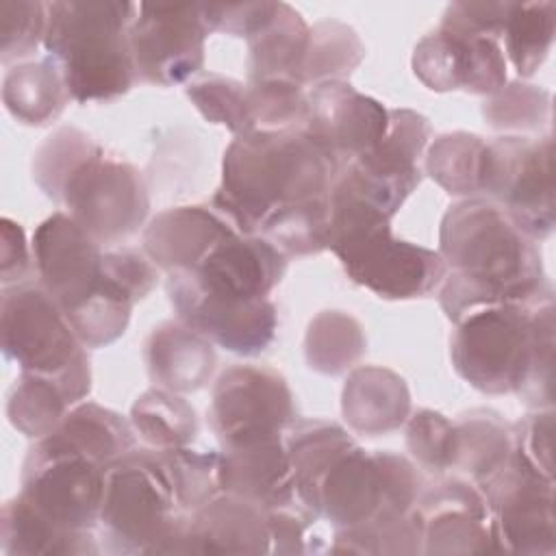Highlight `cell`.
<instances>
[{"instance_id":"obj_1","label":"cell","mask_w":556,"mask_h":556,"mask_svg":"<svg viewBox=\"0 0 556 556\" xmlns=\"http://www.w3.org/2000/svg\"><path fill=\"white\" fill-rule=\"evenodd\" d=\"M337 169L302 128L235 137L211 198L237 232L274 243L287 258L328 250Z\"/></svg>"},{"instance_id":"obj_2","label":"cell","mask_w":556,"mask_h":556,"mask_svg":"<svg viewBox=\"0 0 556 556\" xmlns=\"http://www.w3.org/2000/svg\"><path fill=\"white\" fill-rule=\"evenodd\" d=\"M437 252L447 265L439 304L452 324L486 306L554 298L536 241L486 198L458 200L443 213Z\"/></svg>"},{"instance_id":"obj_3","label":"cell","mask_w":556,"mask_h":556,"mask_svg":"<svg viewBox=\"0 0 556 556\" xmlns=\"http://www.w3.org/2000/svg\"><path fill=\"white\" fill-rule=\"evenodd\" d=\"M46 4L43 50L63 72L70 98L87 104L128 93L137 83L128 30L139 4L122 0H52Z\"/></svg>"},{"instance_id":"obj_4","label":"cell","mask_w":556,"mask_h":556,"mask_svg":"<svg viewBox=\"0 0 556 556\" xmlns=\"http://www.w3.org/2000/svg\"><path fill=\"white\" fill-rule=\"evenodd\" d=\"M328 250L352 282L382 300L428 298L447 274L437 250L397 239L391 217L334 189H330Z\"/></svg>"},{"instance_id":"obj_5","label":"cell","mask_w":556,"mask_h":556,"mask_svg":"<svg viewBox=\"0 0 556 556\" xmlns=\"http://www.w3.org/2000/svg\"><path fill=\"white\" fill-rule=\"evenodd\" d=\"M189 513L150 447H135L106 465L98 530L111 554H182Z\"/></svg>"},{"instance_id":"obj_6","label":"cell","mask_w":556,"mask_h":556,"mask_svg":"<svg viewBox=\"0 0 556 556\" xmlns=\"http://www.w3.org/2000/svg\"><path fill=\"white\" fill-rule=\"evenodd\" d=\"M539 304H495L458 319L450 339L454 371L480 393L517 395L532 363Z\"/></svg>"},{"instance_id":"obj_7","label":"cell","mask_w":556,"mask_h":556,"mask_svg":"<svg viewBox=\"0 0 556 556\" xmlns=\"http://www.w3.org/2000/svg\"><path fill=\"white\" fill-rule=\"evenodd\" d=\"M100 245L135 235L148 213L150 193L141 172L100 143L78 161L52 200Z\"/></svg>"},{"instance_id":"obj_8","label":"cell","mask_w":556,"mask_h":556,"mask_svg":"<svg viewBox=\"0 0 556 556\" xmlns=\"http://www.w3.org/2000/svg\"><path fill=\"white\" fill-rule=\"evenodd\" d=\"M2 354L22 371L74 376L91 371L87 348L39 280L2 287Z\"/></svg>"},{"instance_id":"obj_9","label":"cell","mask_w":556,"mask_h":556,"mask_svg":"<svg viewBox=\"0 0 556 556\" xmlns=\"http://www.w3.org/2000/svg\"><path fill=\"white\" fill-rule=\"evenodd\" d=\"M552 135H504L486 141L482 198L497 204L532 241H543L556 224Z\"/></svg>"},{"instance_id":"obj_10","label":"cell","mask_w":556,"mask_h":556,"mask_svg":"<svg viewBox=\"0 0 556 556\" xmlns=\"http://www.w3.org/2000/svg\"><path fill=\"white\" fill-rule=\"evenodd\" d=\"M104 478V465L35 441L22 463L20 495L54 526L93 532L100 521Z\"/></svg>"},{"instance_id":"obj_11","label":"cell","mask_w":556,"mask_h":556,"mask_svg":"<svg viewBox=\"0 0 556 556\" xmlns=\"http://www.w3.org/2000/svg\"><path fill=\"white\" fill-rule=\"evenodd\" d=\"M293 419V393L276 369L232 365L219 374L211 393L208 426L222 450L280 437Z\"/></svg>"},{"instance_id":"obj_12","label":"cell","mask_w":556,"mask_h":556,"mask_svg":"<svg viewBox=\"0 0 556 556\" xmlns=\"http://www.w3.org/2000/svg\"><path fill=\"white\" fill-rule=\"evenodd\" d=\"M208 35L204 2H141L128 30L137 80L172 87L198 76L204 67Z\"/></svg>"},{"instance_id":"obj_13","label":"cell","mask_w":556,"mask_h":556,"mask_svg":"<svg viewBox=\"0 0 556 556\" xmlns=\"http://www.w3.org/2000/svg\"><path fill=\"white\" fill-rule=\"evenodd\" d=\"M478 486L486 497L502 552L543 556L556 552L554 478L513 450L510 458Z\"/></svg>"},{"instance_id":"obj_14","label":"cell","mask_w":556,"mask_h":556,"mask_svg":"<svg viewBox=\"0 0 556 556\" xmlns=\"http://www.w3.org/2000/svg\"><path fill=\"white\" fill-rule=\"evenodd\" d=\"M430 139L432 126L426 115L413 109H389L387 132L378 146L343 165L341 172L361 198L395 217L424 178L419 161Z\"/></svg>"},{"instance_id":"obj_15","label":"cell","mask_w":556,"mask_h":556,"mask_svg":"<svg viewBox=\"0 0 556 556\" xmlns=\"http://www.w3.org/2000/svg\"><path fill=\"white\" fill-rule=\"evenodd\" d=\"M165 291L176 319L213 345L239 356H258L276 339L278 311L269 298L235 300L204 291L189 271H169Z\"/></svg>"},{"instance_id":"obj_16","label":"cell","mask_w":556,"mask_h":556,"mask_svg":"<svg viewBox=\"0 0 556 556\" xmlns=\"http://www.w3.org/2000/svg\"><path fill=\"white\" fill-rule=\"evenodd\" d=\"M415 513L424 554H500L502 545L484 493L463 476H439L426 484Z\"/></svg>"},{"instance_id":"obj_17","label":"cell","mask_w":556,"mask_h":556,"mask_svg":"<svg viewBox=\"0 0 556 556\" xmlns=\"http://www.w3.org/2000/svg\"><path fill=\"white\" fill-rule=\"evenodd\" d=\"M30 250L35 278L56 300L65 317L100 291L104 245L87 235L65 211L52 213L35 228Z\"/></svg>"},{"instance_id":"obj_18","label":"cell","mask_w":556,"mask_h":556,"mask_svg":"<svg viewBox=\"0 0 556 556\" xmlns=\"http://www.w3.org/2000/svg\"><path fill=\"white\" fill-rule=\"evenodd\" d=\"M387 124L389 109L348 80H326L308 89V115L302 130L337 172L374 150L384 137Z\"/></svg>"},{"instance_id":"obj_19","label":"cell","mask_w":556,"mask_h":556,"mask_svg":"<svg viewBox=\"0 0 556 556\" xmlns=\"http://www.w3.org/2000/svg\"><path fill=\"white\" fill-rule=\"evenodd\" d=\"M410 67L432 91L493 96L506 85V56L497 39L439 26L421 37Z\"/></svg>"},{"instance_id":"obj_20","label":"cell","mask_w":556,"mask_h":556,"mask_svg":"<svg viewBox=\"0 0 556 556\" xmlns=\"http://www.w3.org/2000/svg\"><path fill=\"white\" fill-rule=\"evenodd\" d=\"M287 265L289 258L267 239L232 230L189 274L208 293L265 300L285 278Z\"/></svg>"},{"instance_id":"obj_21","label":"cell","mask_w":556,"mask_h":556,"mask_svg":"<svg viewBox=\"0 0 556 556\" xmlns=\"http://www.w3.org/2000/svg\"><path fill=\"white\" fill-rule=\"evenodd\" d=\"M302 506L332 530L354 528L382 508V473L374 452L356 441L345 445L313 484Z\"/></svg>"},{"instance_id":"obj_22","label":"cell","mask_w":556,"mask_h":556,"mask_svg":"<svg viewBox=\"0 0 556 556\" xmlns=\"http://www.w3.org/2000/svg\"><path fill=\"white\" fill-rule=\"evenodd\" d=\"M217 482L222 493L243 497L265 510L298 502L285 434L219 450Z\"/></svg>"},{"instance_id":"obj_23","label":"cell","mask_w":556,"mask_h":556,"mask_svg":"<svg viewBox=\"0 0 556 556\" xmlns=\"http://www.w3.org/2000/svg\"><path fill=\"white\" fill-rule=\"evenodd\" d=\"M235 228L211 206L185 204L156 213L141 235V250L163 271H191Z\"/></svg>"},{"instance_id":"obj_24","label":"cell","mask_w":556,"mask_h":556,"mask_svg":"<svg viewBox=\"0 0 556 556\" xmlns=\"http://www.w3.org/2000/svg\"><path fill=\"white\" fill-rule=\"evenodd\" d=\"M182 554H269L267 510L219 493L189 515Z\"/></svg>"},{"instance_id":"obj_25","label":"cell","mask_w":556,"mask_h":556,"mask_svg":"<svg viewBox=\"0 0 556 556\" xmlns=\"http://www.w3.org/2000/svg\"><path fill=\"white\" fill-rule=\"evenodd\" d=\"M143 363L150 380L174 393L200 391L213 376L217 356L213 343L182 324L167 319L152 328L143 343Z\"/></svg>"},{"instance_id":"obj_26","label":"cell","mask_w":556,"mask_h":556,"mask_svg":"<svg viewBox=\"0 0 556 556\" xmlns=\"http://www.w3.org/2000/svg\"><path fill=\"white\" fill-rule=\"evenodd\" d=\"M341 415L356 434L395 432L410 415L408 384L400 374L380 365L354 367L341 391Z\"/></svg>"},{"instance_id":"obj_27","label":"cell","mask_w":556,"mask_h":556,"mask_svg":"<svg viewBox=\"0 0 556 556\" xmlns=\"http://www.w3.org/2000/svg\"><path fill=\"white\" fill-rule=\"evenodd\" d=\"M89 391L91 371L74 376L22 371L7 395V419L17 432L37 441L50 434Z\"/></svg>"},{"instance_id":"obj_28","label":"cell","mask_w":556,"mask_h":556,"mask_svg":"<svg viewBox=\"0 0 556 556\" xmlns=\"http://www.w3.org/2000/svg\"><path fill=\"white\" fill-rule=\"evenodd\" d=\"M37 441H43L50 447L83 454L104 467L137 447V434L130 419L85 400L72 406L61 424Z\"/></svg>"},{"instance_id":"obj_29","label":"cell","mask_w":556,"mask_h":556,"mask_svg":"<svg viewBox=\"0 0 556 556\" xmlns=\"http://www.w3.org/2000/svg\"><path fill=\"white\" fill-rule=\"evenodd\" d=\"M0 549L7 556H93L102 545L93 532L54 526L17 493L2 506Z\"/></svg>"},{"instance_id":"obj_30","label":"cell","mask_w":556,"mask_h":556,"mask_svg":"<svg viewBox=\"0 0 556 556\" xmlns=\"http://www.w3.org/2000/svg\"><path fill=\"white\" fill-rule=\"evenodd\" d=\"M311 26L291 4L280 2L274 20L248 39V80H295L304 85Z\"/></svg>"},{"instance_id":"obj_31","label":"cell","mask_w":556,"mask_h":556,"mask_svg":"<svg viewBox=\"0 0 556 556\" xmlns=\"http://www.w3.org/2000/svg\"><path fill=\"white\" fill-rule=\"evenodd\" d=\"M70 100L63 72L48 56L41 61L15 63L4 72V109L24 126H46L54 122Z\"/></svg>"},{"instance_id":"obj_32","label":"cell","mask_w":556,"mask_h":556,"mask_svg":"<svg viewBox=\"0 0 556 556\" xmlns=\"http://www.w3.org/2000/svg\"><path fill=\"white\" fill-rule=\"evenodd\" d=\"M513 450V424L491 408H473L454 421L452 469L476 484L495 473L510 458Z\"/></svg>"},{"instance_id":"obj_33","label":"cell","mask_w":556,"mask_h":556,"mask_svg":"<svg viewBox=\"0 0 556 556\" xmlns=\"http://www.w3.org/2000/svg\"><path fill=\"white\" fill-rule=\"evenodd\" d=\"M130 426L143 447L172 450L191 445L200 424L195 408L182 397L161 387L143 391L130 406Z\"/></svg>"},{"instance_id":"obj_34","label":"cell","mask_w":556,"mask_h":556,"mask_svg":"<svg viewBox=\"0 0 556 556\" xmlns=\"http://www.w3.org/2000/svg\"><path fill=\"white\" fill-rule=\"evenodd\" d=\"M484 152L486 141L480 135L443 132L426 148L424 169L450 195L482 198Z\"/></svg>"},{"instance_id":"obj_35","label":"cell","mask_w":556,"mask_h":556,"mask_svg":"<svg viewBox=\"0 0 556 556\" xmlns=\"http://www.w3.org/2000/svg\"><path fill=\"white\" fill-rule=\"evenodd\" d=\"M367 350L361 321L345 311L317 313L304 334L306 365L324 376H339L356 367Z\"/></svg>"},{"instance_id":"obj_36","label":"cell","mask_w":556,"mask_h":556,"mask_svg":"<svg viewBox=\"0 0 556 556\" xmlns=\"http://www.w3.org/2000/svg\"><path fill=\"white\" fill-rule=\"evenodd\" d=\"M556 33V4L513 2L504 26V56L510 59L521 78H530L545 63Z\"/></svg>"},{"instance_id":"obj_37","label":"cell","mask_w":556,"mask_h":556,"mask_svg":"<svg viewBox=\"0 0 556 556\" xmlns=\"http://www.w3.org/2000/svg\"><path fill=\"white\" fill-rule=\"evenodd\" d=\"M330 554H369V556H413L424 554L421 521L417 513L402 517L378 515L361 526L334 530Z\"/></svg>"},{"instance_id":"obj_38","label":"cell","mask_w":556,"mask_h":556,"mask_svg":"<svg viewBox=\"0 0 556 556\" xmlns=\"http://www.w3.org/2000/svg\"><path fill=\"white\" fill-rule=\"evenodd\" d=\"M363 59L365 43L352 26L337 20H321L311 26L304 59V87H315L326 80H348Z\"/></svg>"},{"instance_id":"obj_39","label":"cell","mask_w":556,"mask_h":556,"mask_svg":"<svg viewBox=\"0 0 556 556\" xmlns=\"http://www.w3.org/2000/svg\"><path fill=\"white\" fill-rule=\"evenodd\" d=\"M176 497V504L185 513H195L219 495L217 467L219 452H200L191 445L154 450Z\"/></svg>"},{"instance_id":"obj_40","label":"cell","mask_w":556,"mask_h":556,"mask_svg":"<svg viewBox=\"0 0 556 556\" xmlns=\"http://www.w3.org/2000/svg\"><path fill=\"white\" fill-rule=\"evenodd\" d=\"M185 93L206 122L226 126L235 137L256 130L245 83L222 74H208L189 83Z\"/></svg>"},{"instance_id":"obj_41","label":"cell","mask_w":556,"mask_h":556,"mask_svg":"<svg viewBox=\"0 0 556 556\" xmlns=\"http://www.w3.org/2000/svg\"><path fill=\"white\" fill-rule=\"evenodd\" d=\"M552 96L547 89L513 80L482 104L484 122L504 132H541L549 124Z\"/></svg>"},{"instance_id":"obj_42","label":"cell","mask_w":556,"mask_h":556,"mask_svg":"<svg viewBox=\"0 0 556 556\" xmlns=\"http://www.w3.org/2000/svg\"><path fill=\"white\" fill-rule=\"evenodd\" d=\"M256 130L302 128L308 115V91L295 80L245 83Z\"/></svg>"},{"instance_id":"obj_43","label":"cell","mask_w":556,"mask_h":556,"mask_svg":"<svg viewBox=\"0 0 556 556\" xmlns=\"http://www.w3.org/2000/svg\"><path fill=\"white\" fill-rule=\"evenodd\" d=\"M98 141L76 126H61L43 139L33 154V180L46 198L54 200L67 174L87 156Z\"/></svg>"},{"instance_id":"obj_44","label":"cell","mask_w":556,"mask_h":556,"mask_svg":"<svg viewBox=\"0 0 556 556\" xmlns=\"http://www.w3.org/2000/svg\"><path fill=\"white\" fill-rule=\"evenodd\" d=\"M406 447L417 467L434 478L452 469L454 421L432 408H419L406 419Z\"/></svg>"},{"instance_id":"obj_45","label":"cell","mask_w":556,"mask_h":556,"mask_svg":"<svg viewBox=\"0 0 556 556\" xmlns=\"http://www.w3.org/2000/svg\"><path fill=\"white\" fill-rule=\"evenodd\" d=\"M48 4L39 0H0V61L22 63L43 46Z\"/></svg>"},{"instance_id":"obj_46","label":"cell","mask_w":556,"mask_h":556,"mask_svg":"<svg viewBox=\"0 0 556 556\" xmlns=\"http://www.w3.org/2000/svg\"><path fill=\"white\" fill-rule=\"evenodd\" d=\"M554 298L534 308L532 363L517 393L530 408H552L554 404Z\"/></svg>"},{"instance_id":"obj_47","label":"cell","mask_w":556,"mask_h":556,"mask_svg":"<svg viewBox=\"0 0 556 556\" xmlns=\"http://www.w3.org/2000/svg\"><path fill=\"white\" fill-rule=\"evenodd\" d=\"M278 4L280 2H204V17L211 33H226L248 41L274 20Z\"/></svg>"},{"instance_id":"obj_48","label":"cell","mask_w":556,"mask_h":556,"mask_svg":"<svg viewBox=\"0 0 556 556\" xmlns=\"http://www.w3.org/2000/svg\"><path fill=\"white\" fill-rule=\"evenodd\" d=\"M515 450L526 456L541 473L554 478V410L534 408L513 424Z\"/></svg>"},{"instance_id":"obj_49","label":"cell","mask_w":556,"mask_h":556,"mask_svg":"<svg viewBox=\"0 0 556 556\" xmlns=\"http://www.w3.org/2000/svg\"><path fill=\"white\" fill-rule=\"evenodd\" d=\"M317 521L300 502L282 508L267 510L269 526V554H304L315 552L311 545V528Z\"/></svg>"},{"instance_id":"obj_50","label":"cell","mask_w":556,"mask_h":556,"mask_svg":"<svg viewBox=\"0 0 556 556\" xmlns=\"http://www.w3.org/2000/svg\"><path fill=\"white\" fill-rule=\"evenodd\" d=\"M513 2H452L439 26L502 39Z\"/></svg>"},{"instance_id":"obj_51","label":"cell","mask_w":556,"mask_h":556,"mask_svg":"<svg viewBox=\"0 0 556 556\" xmlns=\"http://www.w3.org/2000/svg\"><path fill=\"white\" fill-rule=\"evenodd\" d=\"M2 287H11L28 278L33 267V250L26 243L22 226L9 217L2 219Z\"/></svg>"}]
</instances>
